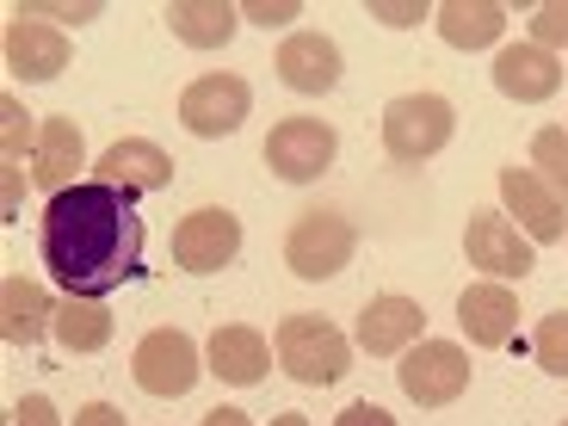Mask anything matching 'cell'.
Wrapping results in <instances>:
<instances>
[{
    "instance_id": "31",
    "label": "cell",
    "mask_w": 568,
    "mask_h": 426,
    "mask_svg": "<svg viewBox=\"0 0 568 426\" xmlns=\"http://www.w3.org/2000/svg\"><path fill=\"white\" fill-rule=\"evenodd\" d=\"M74 426H130V420L112 408V402H87V408L74 414Z\"/></svg>"
},
{
    "instance_id": "19",
    "label": "cell",
    "mask_w": 568,
    "mask_h": 426,
    "mask_svg": "<svg viewBox=\"0 0 568 426\" xmlns=\"http://www.w3.org/2000/svg\"><path fill=\"white\" fill-rule=\"evenodd\" d=\"M50 327H57V310L43 297V284L7 272V278H0V334L13 346H31V341H43Z\"/></svg>"
},
{
    "instance_id": "14",
    "label": "cell",
    "mask_w": 568,
    "mask_h": 426,
    "mask_svg": "<svg viewBox=\"0 0 568 426\" xmlns=\"http://www.w3.org/2000/svg\"><path fill=\"white\" fill-rule=\"evenodd\" d=\"M420 327H426V310L414 297H371L358 310V346L371 358H396L420 341Z\"/></svg>"
},
{
    "instance_id": "10",
    "label": "cell",
    "mask_w": 568,
    "mask_h": 426,
    "mask_svg": "<svg viewBox=\"0 0 568 426\" xmlns=\"http://www.w3.org/2000/svg\"><path fill=\"white\" fill-rule=\"evenodd\" d=\"M464 254H469V266L488 272V278H526L531 272V242L513 229V216H500V211H469Z\"/></svg>"
},
{
    "instance_id": "5",
    "label": "cell",
    "mask_w": 568,
    "mask_h": 426,
    "mask_svg": "<svg viewBox=\"0 0 568 426\" xmlns=\"http://www.w3.org/2000/svg\"><path fill=\"white\" fill-rule=\"evenodd\" d=\"M396 384H402V396L420 402V408H445V402H457L469 389V358H464V346H452V341H420V346L402 353Z\"/></svg>"
},
{
    "instance_id": "21",
    "label": "cell",
    "mask_w": 568,
    "mask_h": 426,
    "mask_svg": "<svg viewBox=\"0 0 568 426\" xmlns=\"http://www.w3.org/2000/svg\"><path fill=\"white\" fill-rule=\"evenodd\" d=\"M50 334H57L62 353H100L112 341V310H105V297H62Z\"/></svg>"
},
{
    "instance_id": "7",
    "label": "cell",
    "mask_w": 568,
    "mask_h": 426,
    "mask_svg": "<svg viewBox=\"0 0 568 426\" xmlns=\"http://www.w3.org/2000/svg\"><path fill=\"white\" fill-rule=\"evenodd\" d=\"M247 105H254V87H247L242 74H199V81L180 93V124L192 130V136L216 142V136H229V130H242Z\"/></svg>"
},
{
    "instance_id": "28",
    "label": "cell",
    "mask_w": 568,
    "mask_h": 426,
    "mask_svg": "<svg viewBox=\"0 0 568 426\" xmlns=\"http://www.w3.org/2000/svg\"><path fill=\"white\" fill-rule=\"evenodd\" d=\"M13 426H57V402H50V396H26L13 408Z\"/></svg>"
},
{
    "instance_id": "9",
    "label": "cell",
    "mask_w": 568,
    "mask_h": 426,
    "mask_svg": "<svg viewBox=\"0 0 568 426\" xmlns=\"http://www.w3.org/2000/svg\"><path fill=\"white\" fill-rule=\"evenodd\" d=\"M130 371H136V384L149 389V396L173 402V396H185V389L199 384V346L185 341L180 327H155V334L136 346Z\"/></svg>"
},
{
    "instance_id": "18",
    "label": "cell",
    "mask_w": 568,
    "mask_h": 426,
    "mask_svg": "<svg viewBox=\"0 0 568 426\" xmlns=\"http://www.w3.org/2000/svg\"><path fill=\"white\" fill-rule=\"evenodd\" d=\"M457 322H464V334L476 346H507L513 327H519V297L507 284H469L457 297Z\"/></svg>"
},
{
    "instance_id": "34",
    "label": "cell",
    "mask_w": 568,
    "mask_h": 426,
    "mask_svg": "<svg viewBox=\"0 0 568 426\" xmlns=\"http://www.w3.org/2000/svg\"><path fill=\"white\" fill-rule=\"evenodd\" d=\"M272 426H310V420H303V414H278Z\"/></svg>"
},
{
    "instance_id": "35",
    "label": "cell",
    "mask_w": 568,
    "mask_h": 426,
    "mask_svg": "<svg viewBox=\"0 0 568 426\" xmlns=\"http://www.w3.org/2000/svg\"><path fill=\"white\" fill-rule=\"evenodd\" d=\"M562 426H568V420H562Z\"/></svg>"
},
{
    "instance_id": "12",
    "label": "cell",
    "mask_w": 568,
    "mask_h": 426,
    "mask_svg": "<svg viewBox=\"0 0 568 426\" xmlns=\"http://www.w3.org/2000/svg\"><path fill=\"white\" fill-rule=\"evenodd\" d=\"M93 180L118 185V192H161V185H173V161H168L161 142L124 136V142H112V149L93 161Z\"/></svg>"
},
{
    "instance_id": "24",
    "label": "cell",
    "mask_w": 568,
    "mask_h": 426,
    "mask_svg": "<svg viewBox=\"0 0 568 426\" xmlns=\"http://www.w3.org/2000/svg\"><path fill=\"white\" fill-rule=\"evenodd\" d=\"M531 161H538V180H550V192L568 204V124H544L531 136Z\"/></svg>"
},
{
    "instance_id": "20",
    "label": "cell",
    "mask_w": 568,
    "mask_h": 426,
    "mask_svg": "<svg viewBox=\"0 0 568 426\" xmlns=\"http://www.w3.org/2000/svg\"><path fill=\"white\" fill-rule=\"evenodd\" d=\"M211 371L223 377V384H260L272 371V346L260 327H216L211 334Z\"/></svg>"
},
{
    "instance_id": "32",
    "label": "cell",
    "mask_w": 568,
    "mask_h": 426,
    "mask_svg": "<svg viewBox=\"0 0 568 426\" xmlns=\"http://www.w3.org/2000/svg\"><path fill=\"white\" fill-rule=\"evenodd\" d=\"M204 426H254V420H247L242 408H211V414H204Z\"/></svg>"
},
{
    "instance_id": "16",
    "label": "cell",
    "mask_w": 568,
    "mask_h": 426,
    "mask_svg": "<svg viewBox=\"0 0 568 426\" xmlns=\"http://www.w3.org/2000/svg\"><path fill=\"white\" fill-rule=\"evenodd\" d=\"M278 81L297 87V93L341 87V50H334V38H322V31H291L278 43Z\"/></svg>"
},
{
    "instance_id": "8",
    "label": "cell",
    "mask_w": 568,
    "mask_h": 426,
    "mask_svg": "<svg viewBox=\"0 0 568 426\" xmlns=\"http://www.w3.org/2000/svg\"><path fill=\"white\" fill-rule=\"evenodd\" d=\"M242 247V223L223 211V204H199V211H185L180 229H173V260L185 272H223Z\"/></svg>"
},
{
    "instance_id": "1",
    "label": "cell",
    "mask_w": 568,
    "mask_h": 426,
    "mask_svg": "<svg viewBox=\"0 0 568 426\" xmlns=\"http://www.w3.org/2000/svg\"><path fill=\"white\" fill-rule=\"evenodd\" d=\"M43 266L69 297H105L142 272V223L130 192L81 180L43 204Z\"/></svg>"
},
{
    "instance_id": "22",
    "label": "cell",
    "mask_w": 568,
    "mask_h": 426,
    "mask_svg": "<svg viewBox=\"0 0 568 426\" xmlns=\"http://www.w3.org/2000/svg\"><path fill=\"white\" fill-rule=\"evenodd\" d=\"M235 7L229 0H180V7H168V26L180 43H192V50H216V43L235 38Z\"/></svg>"
},
{
    "instance_id": "2",
    "label": "cell",
    "mask_w": 568,
    "mask_h": 426,
    "mask_svg": "<svg viewBox=\"0 0 568 426\" xmlns=\"http://www.w3.org/2000/svg\"><path fill=\"white\" fill-rule=\"evenodd\" d=\"M272 353H278L284 377H297V384H341L346 371H353V346H346V334L327 315H291V322L278 327V341H272Z\"/></svg>"
},
{
    "instance_id": "15",
    "label": "cell",
    "mask_w": 568,
    "mask_h": 426,
    "mask_svg": "<svg viewBox=\"0 0 568 426\" xmlns=\"http://www.w3.org/2000/svg\"><path fill=\"white\" fill-rule=\"evenodd\" d=\"M81 161H87L81 124H74V118H43L38 149H31V173H38V185L50 192V199L69 192V185H81Z\"/></svg>"
},
{
    "instance_id": "26",
    "label": "cell",
    "mask_w": 568,
    "mask_h": 426,
    "mask_svg": "<svg viewBox=\"0 0 568 426\" xmlns=\"http://www.w3.org/2000/svg\"><path fill=\"white\" fill-rule=\"evenodd\" d=\"M531 31H538V50H562L568 43V0H556V7H538V13H531Z\"/></svg>"
},
{
    "instance_id": "27",
    "label": "cell",
    "mask_w": 568,
    "mask_h": 426,
    "mask_svg": "<svg viewBox=\"0 0 568 426\" xmlns=\"http://www.w3.org/2000/svg\"><path fill=\"white\" fill-rule=\"evenodd\" d=\"M242 19H254V26H291L297 7L291 0H254V7H242Z\"/></svg>"
},
{
    "instance_id": "11",
    "label": "cell",
    "mask_w": 568,
    "mask_h": 426,
    "mask_svg": "<svg viewBox=\"0 0 568 426\" xmlns=\"http://www.w3.org/2000/svg\"><path fill=\"white\" fill-rule=\"evenodd\" d=\"M500 199H507V216L526 229V242H562L568 235V211L550 185L526 168H507L500 173Z\"/></svg>"
},
{
    "instance_id": "17",
    "label": "cell",
    "mask_w": 568,
    "mask_h": 426,
    "mask_svg": "<svg viewBox=\"0 0 568 426\" xmlns=\"http://www.w3.org/2000/svg\"><path fill=\"white\" fill-rule=\"evenodd\" d=\"M495 87L507 93V100H519V105H538V100H550L556 87H562V69H556V57L538 50V43H513V50L495 57Z\"/></svg>"
},
{
    "instance_id": "30",
    "label": "cell",
    "mask_w": 568,
    "mask_h": 426,
    "mask_svg": "<svg viewBox=\"0 0 568 426\" xmlns=\"http://www.w3.org/2000/svg\"><path fill=\"white\" fill-rule=\"evenodd\" d=\"M334 426H396V420H389L377 402H353V408H341V420H334Z\"/></svg>"
},
{
    "instance_id": "25",
    "label": "cell",
    "mask_w": 568,
    "mask_h": 426,
    "mask_svg": "<svg viewBox=\"0 0 568 426\" xmlns=\"http://www.w3.org/2000/svg\"><path fill=\"white\" fill-rule=\"evenodd\" d=\"M538 365L550 377H568V310H556L550 322L538 327Z\"/></svg>"
},
{
    "instance_id": "33",
    "label": "cell",
    "mask_w": 568,
    "mask_h": 426,
    "mask_svg": "<svg viewBox=\"0 0 568 426\" xmlns=\"http://www.w3.org/2000/svg\"><path fill=\"white\" fill-rule=\"evenodd\" d=\"M377 19H389V26H414V19H420V7H377Z\"/></svg>"
},
{
    "instance_id": "4",
    "label": "cell",
    "mask_w": 568,
    "mask_h": 426,
    "mask_svg": "<svg viewBox=\"0 0 568 426\" xmlns=\"http://www.w3.org/2000/svg\"><path fill=\"white\" fill-rule=\"evenodd\" d=\"M452 130H457L452 100H439V93H402L384 112V149L396 161H426L452 142Z\"/></svg>"
},
{
    "instance_id": "6",
    "label": "cell",
    "mask_w": 568,
    "mask_h": 426,
    "mask_svg": "<svg viewBox=\"0 0 568 426\" xmlns=\"http://www.w3.org/2000/svg\"><path fill=\"white\" fill-rule=\"evenodd\" d=\"M334 149H341V136H334L322 118H284L266 136V168L291 185H310L334 168Z\"/></svg>"
},
{
    "instance_id": "29",
    "label": "cell",
    "mask_w": 568,
    "mask_h": 426,
    "mask_svg": "<svg viewBox=\"0 0 568 426\" xmlns=\"http://www.w3.org/2000/svg\"><path fill=\"white\" fill-rule=\"evenodd\" d=\"M0 118H7V168H19V149H26V118H19V105L13 100H7V105H0Z\"/></svg>"
},
{
    "instance_id": "23",
    "label": "cell",
    "mask_w": 568,
    "mask_h": 426,
    "mask_svg": "<svg viewBox=\"0 0 568 426\" xmlns=\"http://www.w3.org/2000/svg\"><path fill=\"white\" fill-rule=\"evenodd\" d=\"M439 31L452 50H488L507 31V13L495 0H452V7H439Z\"/></svg>"
},
{
    "instance_id": "13",
    "label": "cell",
    "mask_w": 568,
    "mask_h": 426,
    "mask_svg": "<svg viewBox=\"0 0 568 426\" xmlns=\"http://www.w3.org/2000/svg\"><path fill=\"white\" fill-rule=\"evenodd\" d=\"M69 38H62L50 19H13L7 26V69L19 74V81H57L62 69H69Z\"/></svg>"
},
{
    "instance_id": "3",
    "label": "cell",
    "mask_w": 568,
    "mask_h": 426,
    "mask_svg": "<svg viewBox=\"0 0 568 426\" xmlns=\"http://www.w3.org/2000/svg\"><path fill=\"white\" fill-rule=\"evenodd\" d=\"M358 247V229L346 223V211H334V204H315V211H303L297 223H291V235H284V260H291V272L310 284L334 278V272L353 260Z\"/></svg>"
}]
</instances>
